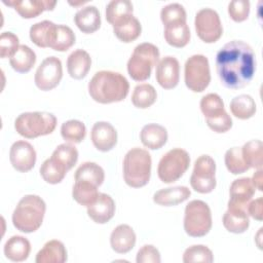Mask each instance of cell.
Returning a JSON list of instances; mask_svg holds the SVG:
<instances>
[{
  "label": "cell",
  "mask_w": 263,
  "mask_h": 263,
  "mask_svg": "<svg viewBox=\"0 0 263 263\" xmlns=\"http://www.w3.org/2000/svg\"><path fill=\"white\" fill-rule=\"evenodd\" d=\"M129 90L127 79L118 72L99 71L88 83V93L100 104H110L123 101Z\"/></svg>",
  "instance_id": "2"
},
{
  "label": "cell",
  "mask_w": 263,
  "mask_h": 263,
  "mask_svg": "<svg viewBox=\"0 0 263 263\" xmlns=\"http://www.w3.org/2000/svg\"><path fill=\"white\" fill-rule=\"evenodd\" d=\"M110 245L118 254L128 253L136 245V233L127 224H120L114 228L110 235Z\"/></svg>",
  "instance_id": "20"
},
{
  "label": "cell",
  "mask_w": 263,
  "mask_h": 263,
  "mask_svg": "<svg viewBox=\"0 0 263 263\" xmlns=\"http://www.w3.org/2000/svg\"><path fill=\"white\" fill-rule=\"evenodd\" d=\"M155 76L158 84L164 89H172L179 83L180 78V64L175 57L162 58L155 71Z\"/></svg>",
  "instance_id": "15"
},
{
  "label": "cell",
  "mask_w": 263,
  "mask_h": 263,
  "mask_svg": "<svg viewBox=\"0 0 263 263\" xmlns=\"http://www.w3.org/2000/svg\"><path fill=\"white\" fill-rule=\"evenodd\" d=\"M115 213V202L106 193H99L97 199L87 206L88 217L98 224H105L111 220Z\"/></svg>",
  "instance_id": "19"
},
{
  "label": "cell",
  "mask_w": 263,
  "mask_h": 263,
  "mask_svg": "<svg viewBox=\"0 0 263 263\" xmlns=\"http://www.w3.org/2000/svg\"><path fill=\"white\" fill-rule=\"evenodd\" d=\"M91 66V59L87 51L76 49L71 52L67 59V70L69 75L74 79L84 78Z\"/></svg>",
  "instance_id": "21"
},
{
  "label": "cell",
  "mask_w": 263,
  "mask_h": 263,
  "mask_svg": "<svg viewBox=\"0 0 263 263\" xmlns=\"http://www.w3.org/2000/svg\"><path fill=\"white\" fill-rule=\"evenodd\" d=\"M228 13L236 23L246 21L250 14V2L247 0H233L228 5Z\"/></svg>",
  "instance_id": "46"
},
{
  "label": "cell",
  "mask_w": 263,
  "mask_h": 263,
  "mask_svg": "<svg viewBox=\"0 0 263 263\" xmlns=\"http://www.w3.org/2000/svg\"><path fill=\"white\" fill-rule=\"evenodd\" d=\"M190 156L181 148H174L167 151L159 160L157 175L160 181L170 184L178 181L188 170Z\"/></svg>",
  "instance_id": "9"
},
{
  "label": "cell",
  "mask_w": 263,
  "mask_h": 263,
  "mask_svg": "<svg viewBox=\"0 0 263 263\" xmlns=\"http://www.w3.org/2000/svg\"><path fill=\"white\" fill-rule=\"evenodd\" d=\"M184 78L186 86L194 91L201 92L210 84L211 73L206 57L202 54H193L185 63Z\"/></svg>",
  "instance_id": "10"
},
{
  "label": "cell",
  "mask_w": 263,
  "mask_h": 263,
  "mask_svg": "<svg viewBox=\"0 0 263 263\" xmlns=\"http://www.w3.org/2000/svg\"><path fill=\"white\" fill-rule=\"evenodd\" d=\"M57 126V118L48 112H25L17 116L14 128L26 139H34L51 134Z\"/></svg>",
  "instance_id": "5"
},
{
  "label": "cell",
  "mask_w": 263,
  "mask_h": 263,
  "mask_svg": "<svg viewBox=\"0 0 263 263\" xmlns=\"http://www.w3.org/2000/svg\"><path fill=\"white\" fill-rule=\"evenodd\" d=\"M216 163L210 155H201L194 162L190 177L191 187L198 193H210L216 187Z\"/></svg>",
  "instance_id": "11"
},
{
  "label": "cell",
  "mask_w": 263,
  "mask_h": 263,
  "mask_svg": "<svg viewBox=\"0 0 263 263\" xmlns=\"http://www.w3.org/2000/svg\"><path fill=\"white\" fill-rule=\"evenodd\" d=\"M200 110L208 126L215 133L222 134L232 127V119L225 111L224 103L217 93H208L200 101Z\"/></svg>",
  "instance_id": "8"
},
{
  "label": "cell",
  "mask_w": 263,
  "mask_h": 263,
  "mask_svg": "<svg viewBox=\"0 0 263 263\" xmlns=\"http://www.w3.org/2000/svg\"><path fill=\"white\" fill-rule=\"evenodd\" d=\"M105 179V173L102 166L95 162H84L75 172V181L89 182L96 186H101Z\"/></svg>",
  "instance_id": "33"
},
{
  "label": "cell",
  "mask_w": 263,
  "mask_h": 263,
  "mask_svg": "<svg viewBox=\"0 0 263 263\" xmlns=\"http://www.w3.org/2000/svg\"><path fill=\"white\" fill-rule=\"evenodd\" d=\"M35 261L37 263H64L67 261V250L62 241L49 240L37 253Z\"/></svg>",
  "instance_id": "27"
},
{
  "label": "cell",
  "mask_w": 263,
  "mask_h": 263,
  "mask_svg": "<svg viewBox=\"0 0 263 263\" xmlns=\"http://www.w3.org/2000/svg\"><path fill=\"white\" fill-rule=\"evenodd\" d=\"M57 25L50 21H42L30 28V39L38 47H50Z\"/></svg>",
  "instance_id": "29"
},
{
  "label": "cell",
  "mask_w": 263,
  "mask_h": 263,
  "mask_svg": "<svg viewBox=\"0 0 263 263\" xmlns=\"http://www.w3.org/2000/svg\"><path fill=\"white\" fill-rule=\"evenodd\" d=\"M262 206H263V198L258 197L257 199L249 202L247 206V213L252 218H254L257 221L262 220Z\"/></svg>",
  "instance_id": "48"
},
{
  "label": "cell",
  "mask_w": 263,
  "mask_h": 263,
  "mask_svg": "<svg viewBox=\"0 0 263 263\" xmlns=\"http://www.w3.org/2000/svg\"><path fill=\"white\" fill-rule=\"evenodd\" d=\"M93 146L102 152H108L117 143V132L114 126L106 121L96 122L90 134Z\"/></svg>",
  "instance_id": "16"
},
{
  "label": "cell",
  "mask_w": 263,
  "mask_h": 263,
  "mask_svg": "<svg viewBox=\"0 0 263 263\" xmlns=\"http://www.w3.org/2000/svg\"><path fill=\"white\" fill-rule=\"evenodd\" d=\"M262 168L258 170L254 175H253V178L251 179L252 180V183L254 185V187L256 189H258L259 191H262V180H263V177H262Z\"/></svg>",
  "instance_id": "49"
},
{
  "label": "cell",
  "mask_w": 263,
  "mask_h": 263,
  "mask_svg": "<svg viewBox=\"0 0 263 263\" xmlns=\"http://www.w3.org/2000/svg\"><path fill=\"white\" fill-rule=\"evenodd\" d=\"M74 22L81 32L85 34H91L100 29L101 15L96 6L89 5L82 7L76 12Z\"/></svg>",
  "instance_id": "22"
},
{
  "label": "cell",
  "mask_w": 263,
  "mask_h": 263,
  "mask_svg": "<svg viewBox=\"0 0 263 263\" xmlns=\"http://www.w3.org/2000/svg\"><path fill=\"white\" fill-rule=\"evenodd\" d=\"M242 157L251 168L260 170L263 166V144L260 140H252L241 147Z\"/></svg>",
  "instance_id": "34"
},
{
  "label": "cell",
  "mask_w": 263,
  "mask_h": 263,
  "mask_svg": "<svg viewBox=\"0 0 263 263\" xmlns=\"http://www.w3.org/2000/svg\"><path fill=\"white\" fill-rule=\"evenodd\" d=\"M164 38L171 46L177 48L186 46L190 41V30L187 23H179L165 27Z\"/></svg>",
  "instance_id": "31"
},
{
  "label": "cell",
  "mask_w": 263,
  "mask_h": 263,
  "mask_svg": "<svg viewBox=\"0 0 263 263\" xmlns=\"http://www.w3.org/2000/svg\"><path fill=\"white\" fill-rule=\"evenodd\" d=\"M224 227L232 233H243L250 226L249 215L246 209L228 206L223 216Z\"/></svg>",
  "instance_id": "25"
},
{
  "label": "cell",
  "mask_w": 263,
  "mask_h": 263,
  "mask_svg": "<svg viewBox=\"0 0 263 263\" xmlns=\"http://www.w3.org/2000/svg\"><path fill=\"white\" fill-rule=\"evenodd\" d=\"M160 18L164 27L179 23H186V11L181 4L171 3L162 7L160 11Z\"/></svg>",
  "instance_id": "44"
},
{
  "label": "cell",
  "mask_w": 263,
  "mask_h": 263,
  "mask_svg": "<svg viewBox=\"0 0 263 263\" xmlns=\"http://www.w3.org/2000/svg\"><path fill=\"white\" fill-rule=\"evenodd\" d=\"M159 62V50L152 43H141L137 45L127 62V72L132 79L145 81L150 75L154 66Z\"/></svg>",
  "instance_id": "6"
},
{
  "label": "cell",
  "mask_w": 263,
  "mask_h": 263,
  "mask_svg": "<svg viewBox=\"0 0 263 263\" xmlns=\"http://www.w3.org/2000/svg\"><path fill=\"white\" fill-rule=\"evenodd\" d=\"M115 36L122 42L129 43L135 41L142 32V26L139 20L133 14L127 15L112 26Z\"/></svg>",
  "instance_id": "26"
},
{
  "label": "cell",
  "mask_w": 263,
  "mask_h": 263,
  "mask_svg": "<svg viewBox=\"0 0 263 263\" xmlns=\"http://www.w3.org/2000/svg\"><path fill=\"white\" fill-rule=\"evenodd\" d=\"M212 228V214L210 206L202 200H191L185 208L184 229L192 237L206 235Z\"/></svg>",
  "instance_id": "7"
},
{
  "label": "cell",
  "mask_w": 263,
  "mask_h": 263,
  "mask_svg": "<svg viewBox=\"0 0 263 263\" xmlns=\"http://www.w3.org/2000/svg\"><path fill=\"white\" fill-rule=\"evenodd\" d=\"M46 211L44 200L38 195H25L17 203L12 214L13 226L25 233L39 229Z\"/></svg>",
  "instance_id": "3"
},
{
  "label": "cell",
  "mask_w": 263,
  "mask_h": 263,
  "mask_svg": "<svg viewBox=\"0 0 263 263\" xmlns=\"http://www.w3.org/2000/svg\"><path fill=\"white\" fill-rule=\"evenodd\" d=\"M98 195V186L85 181H75L72 196L79 204L88 206L97 199Z\"/></svg>",
  "instance_id": "35"
},
{
  "label": "cell",
  "mask_w": 263,
  "mask_h": 263,
  "mask_svg": "<svg viewBox=\"0 0 263 263\" xmlns=\"http://www.w3.org/2000/svg\"><path fill=\"white\" fill-rule=\"evenodd\" d=\"M224 160L227 170L233 175L242 174L250 168L242 157L240 147H232L228 149L225 153Z\"/></svg>",
  "instance_id": "42"
},
{
  "label": "cell",
  "mask_w": 263,
  "mask_h": 263,
  "mask_svg": "<svg viewBox=\"0 0 263 263\" xmlns=\"http://www.w3.org/2000/svg\"><path fill=\"white\" fill-rule=\"evenodd\" d=\"M136 261L137 263H159L160 253L154 246L145 245L138 251Z\"/></svg>",
  "instance_id": "47"
},
{
  "label": "cell",
  "mask_w": 263,
  "mask_h": 263,
  "mask_svg": "<svg viewBox=\"0 0 263 263\" xmlns=\"http://www.w3.org/2000/svg\"><path fill=\"white\" fill-rule=\"evenodd\" d=\"M157 99V92L155 88L148 83H142L134 88L132 95V103L135 107L140 109H146L151 107Z\"/></svg>",
  "instance_id": "36"
},
{
  "label": "cell",
  "mask_w": 263,
  "mask_h": 263,
  "mask_svg": "<svg viewBox=\"0 0 263 263\" xmlns=\"http://www.w3.org/2000/svg\"><path fill=\"white\" fill-rule=\"evenodd\" d=\"M5 5L11 6L24 18H33L45 10H53L57 2L48 0H3Z\"/></svg>",
  "instance_id": "17"
},
{
  "label": "cell",
  "mask_w": 263,
  "mask_h": 263,
  "mask_svg": "<svg viewBox=\"0 0 263 263\" xmlns=\"http://www.w3.org/2000/svg\"><path fill=\"white\" fill-rule=\"evenodd\" d=\"M51 158L60 163L63 167L70 171L78 160V151L76 147L69 143L59 145L52 152Z\"/></svg>",
  "instance_id": "38"
},
{
  "label": "cell",
  "mask_w": 263,
  "mask_h": 263,
  "mask_svg": "<svg viewBox=\"0 0 263 263\" xmlns=\"http://www.w3.org/2000/svg\"><path fill=\"white\" fill-rule=\"evenodd\" d=\"M230 111L238 119H249L256 113V103L250 95H239L230 102Z\"/></svg>",
  "instance_id": "32"
},
{
  "label": "cell",
  "mask_w": 263,
  "mask_h": 263,
  "mask_svg": "<svg viewBox=\"0 0 263 263\" xmlns=\"http://www.w3.org/2000/svg\"><path fill=\"white\" fill-rule=\"evenodd\" d=\"M63 77L62 62L57 57H48L42 61L35 73L36 86L43 90H51L58 86Z\"/></svg>",
  "instance_id": "13"
},
{
  "label": "cell",
  "mask_w": 263,
  "mask_h": 263,
  "mask_svg": "<svg viewBox=\"0 0 263 263\" xmlns=\"http://www.w3.org/2000/svg\"><path fill=\"white\" fill-rule=\"evenodd\" d=\"M191 195V191L186 186H175L156 191L153 195V201L159 205L172 206L182 203Z\"/></svg>",
  "instance_id": "23"
},
{
  "label": "cell",
  "mask_w": 263,
  "mask_h": 263,
  "mask_svg": "<svg viewBox=\"0 0 263 263\" xmlns=\"http://www.w3.org/2000/svg\"><path fill=\"white\" fill-rule=\"evenodd\" d=\"M255 187L250 178H240L234 180L230 185V198L228 206L246 209L255 194Z\"/></svg>",
  "instance_id": "18"
},
{
  "label": "cell",
  "mask_w": 263,
  "mask_h": 263,
  "mask_svg": "<svg viewBox=\"0 0 263 263\" xmlns=\"http://www.w3.org/2000/svg\"><path fill=\"white\" fill-rule=\"evenodd\" d=\"M151 155L142 148H132L123 159V178L133 188H140L148 184L151 176Z\"/></svg>",
  "instance_id": "4"
},
{
  "label": "cell",
  "mask_w": 263,
  "mask_h": 263,
  "mask_svg": "<svg viewBox=\"0 0 263 263\" xmlns=\"http://www.w3.org/2000/svg\"><path fill=\"white\" fill-rule=\"evenodd\" d=\"M214 261L213 252L203 245H194L187 248L183 254L184 263H193V262H202V263H212Z\"/></svg>",
  "instance_id": "43"
},
{
  "label": "cell",
  "mask_w": 263,
  "mask_h": 263,
  "mask_svg": "<svg viewBox=\"0 0 263 263\" xmlns=\"http://www.w3.org/2000/svg\"><path fill=\"white\" fill-rule=\"evenodd\" d=\"M67 174V170L51 157L44 160L40 166V175L46 183L58 184L63 181Z\"/></svg>",
  "instance_id": "40"
},
{
  "label": "cell",
  "mask_w": 263,
  "mask_h": 263,
  "mask_svg": "<svg viewBox=\"0 0 263 263\" xmlns=\"http://www.w3.org/2000/svg\"><path fill=\"white\" fill-rule=\"evenodd\" d=\"M30 241L21 235H13L4 245V255L13 262L25 261L30 254Z\"/></svg>",
  "instance_id": "28"
},
{
  "label": "cell",
  "mask_w": 263,
  "mask_h": 263,
  "mask_svg": "<svg viewBox=\"0 0 263 263\" xmlns=\"http://www.w3.org/2000/svg\"><path fill=\"white\" fill-rule=\"evenodd\" d=\"M75 34L72 29L65 25H57L50 48L57 51H66L75 43Z\"/></svg>",
  "instance_id": "39"
},
{
  "label": "cell",
  "mask_w": 263,
  "mask_h": 263,
  "mask_svg": "<svg viewBox=\"0 0 263 263\" xmlns=\"http://www.w3.org/2000/svg\"><path fill=\"white\" fill-rule=\"evenodd\" d=\"M216 70L223 86L230 89L247 86L256 71L253 48L241 40L226 43L216 55Z\"/></svg>",
  "instance_id": "1"
},
{
  "label": "cell",
  "mask_w": 263,
  "mask_h": 263,
  "mask_svg": "<svg viewBox=\"0 0 263 263\" xmlns=\"http://www.w3.org/2000/svg\"><path fill=\"white\" fill-rule=\"evenodd\" d=\"M142 144L148 149H160L167 141L166 129L157 123H149L143 126L140 133Z\"/></svg>",
  "instance_id": "24"
},
{
  "label": "cell",
  "mask_w": 263,
  "mask_h": 263,
  "mask_svg": "<svg viewBox=\"0 0 263 263\" xmlns=\"http://www.w3.org/2000/svg\"><path fill=\"white\" fill-rule=\"evenodd\" d=\"M18 38L11 32H3L0 36V57L11 58L18 48Z\"/></svg>",
  "instance_id": "45"
},
{
  "label": "cell",
  "mask_w": 263,
  "mask_h": 263,
  "mask_svg": "<svg viewBox=\"0 0 263 263\" xmlns=\"http://www.w3.org/2000/svg\"><path fill=\"white\" fill-rule=\"evenodd\" d=\"M10 66L18 73L29 72L36 63V53L27 45H20L14 54L9 59Z\"/></svg>",
  "instance_id": "30"
},
{
  "label": "cell",
  "mask_w": 263,
  "mask_h": 263,
  "mask_svg": "<svg viewBox=\"0 0 263 263\" xmlns=\"http://www.w3.org/2000/svg\"><path fill=\"white\" fill-rule=\"evenodd\" d=\"M194 26L197 36L205 43L218 41L223 34L219 14L211 8H202L196 12Z\"/></svg>",
  "instance_id": "12"
},
{
  "label": "cell",
  "mask_w": 263,
  "mask_h": 263,
  "mask_svg": "<svg viewBox=\"0 0 263 263\" xmlns=\"http://www.w3.org/2000/svg\"><path fill=\"white\" fill-rule=\"evenodd\" d=\"M61 135L63 139L69 143H80L85 138L86 127L83 122L71 119L62 124Z\"/></svg>",
  "instance_id": "41"
},
{
  "label": "cell",
  "mask_w": 263,
  "mask_h": 263,
  "mask_svg": "<svg viewBox=\"0 0 263 263\" xmlns=\"http://www.w3.org/2000/svg\"><path fill=\"white\" fill-rule=\"evenodd\" d=\"M133 4L128 0H113L106 7V20L112 26L133 14Z\"/></svg>",
  "instance_id": "37"
},
{
  "label": "cell",
  "mask_w": 263,
  "mask_h": 263,
  "mask_svg": "<svg viewBox=\"0 0 263 263\" xmlns=\"http://www.w3.org/2000/svg\"><path fill=\"white\" fill-rule=\"evenodd\" d=\"M9 160L14 170L27 173L36 163V151L29 142L16 141L10 147Z\"/></svg>",
  "instance_id": "14"
}]
</instances>
